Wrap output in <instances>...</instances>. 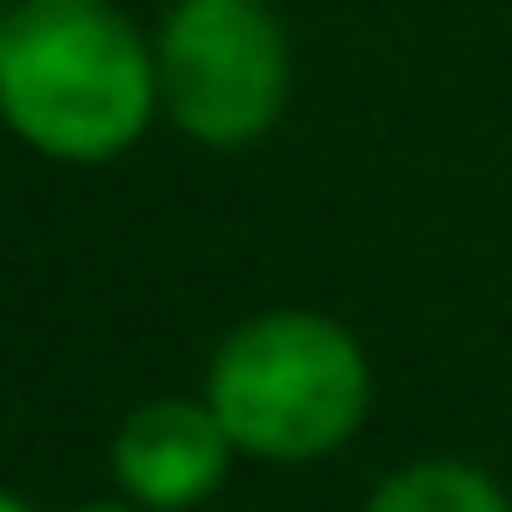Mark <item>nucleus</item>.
<instances>
[{"instance_id":"nucleus-3","label":"nucleus","mask_w":512,"mask_h":512,"mask_svg":"<svg viewBox=\"0 0 512 512\" xmlns=\"http://www.w3.org/2000/svg\"><path fill=\"white\" fill-rule=\"evenodd\" d=\"M162 113L204 148L260 141L288 106V29L267 0H176L155 36Z\"/></svg>"},{"instance_id":"nucleus-5","label":"nucleus","mask_w":512,"mask_h":512,"mask_svg":"<svg viewBox=\"0 0 512 512\" xmlns=\"http://www.w3.org/2000/svg\"><path fill=\"white\" fill-rule=\"evenodd\" d=\"M365 512H512L505 491L477 470V463H456V456H428V463H407L393 470Z\"/></svg>"},{"instance_id":"nucleus-7","label":"nucleus","mask_w":512,"mask_h":512,"mask_svg":"<svg viewBox=\"0 0 512 512\" xmlns=\"http://www.w3.org/2000/svg\"><path fill=\"white\" fill-rule=\"evenodd\" d=\"M0 512H29V505H22V498H8V491H0Z\"/></svg>"},{"instance_id":"nucleus-2","label":"nucleus","mask_w":512,"mask_h":512,"mask_svg":"<svg viewBox=\"0 0 512 512\" xmlns=\"http://www.w3.org/2000/svg\"><path fill=\"white\" fill-rule=\"evenodd\" d=\"M204 400L232 449L267 463H309L351 442L372 400V372L344 323L309 309H267L218 344Z\"/></svg>"},{"instance_id":"nucleus-4","label":"nucleus","mask_w":512,"mask_h":512,"mask_svg":"<svg viewBox=\"0 0 512 512\" xmlns=\"http://www.w3.org/2000/svg\"><path fill=\"white\" fill-rule=\"evenodd\" d=\"M232 435L211 400H141L113 435V477L148 512H190L225 484Z\"/></svg>"},{"instance_id":"nucleus-1","label":"nucleus","mask_w":512,"mask_h":512,"mask_svg":"<svg viewBox=\"0 0 512 512\" xmlns=\"http://www.w3.org/2000/svg\"><path fill=\"white\" fill-rule=\"evenodd\" d=\"M155 43L113 0H15L0 8V120L50 162H113L148 120Z\"/></svg>"},{"instance_id":"nucleus-6","label":"nucleus","mask_w":512,"mask_h":512,"mask_svg":"<svg viewBox=\"0 0 512 512\" xmlns=\"http://www.w3.org/2000/svg\"><path fill=\"white\" fill-rule=\"evenodd\" d=\"M78 512H148V505H134V498H127V505H78Z\"/></svg>"}]
</instances>
